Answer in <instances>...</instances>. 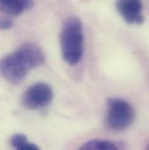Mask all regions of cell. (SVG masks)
<instances>
[{"label":"cell","instance_id":"6da1fadb","mask_svg":"<svg viewBox=\"0 0 149 150\" xmlns=\"http://www.w3.org/2000/svg\"><path fill=\"white\" fill-rule=\"evenodd\" d=\"M44 62V54L42 49L34 43H25L0 60V75L8 82L18 84L26 77L30 70Z\"/></svg>","mask_w":149,"mask_h":150},{"label":"cell","instance_id":"7a4b0ae2","mask_svg":"<svg viewBox=\"0 0 149 150\" xmlns=\"http://www.w3.org/2000/svg\"><path fill=\"white\" fill-rule=\"evenodd\" d=\"M61 52L70 66L78 64L84 54V33L80 19L72 16L66 19L60 33Z\"/></svg>","mask_w":149,"mask_h":150},{"label":"cell","instance_id":"3957f363","mask_svg":"<svg viewBox=\"0 0 149 150\" xmlns=\"http://www.w3.org/2000/svg\"><path fill=\"white\" fill-rule=\"evenodd\" d=\"M134 116V109L129 102L118 98L108 99L106 123L109 128L124 130L133 123Z\"/></svg>","mask_w":149,"mask_h":150},{"label":"cell","instance_id":"277c9868","mask_svg":"<svg viewBox=\"0 0 149 150\" xmlns=\"http://www.w3.org/2000/svg\"><path fill=\"white\" fill-rule=\"evenodd\" d=\"M53 98L52 87L45 83L39 82L33 84L24 93L22 103L25 108L35 110L45 108L48 106Z\"/></svg>","mask_w":149,"mask_h":150},{"label":"cell","instance_id":"5b68a950","mask_svg":"<svg viewBox=\"0 0 149 150\" xmlns=\"http://www.w3.org/2000/svg\"><path fill=\"white\" fill-rule=\"evenodd\" d=\"M116 9L129 25H141L144 22L143 4L141 0H117Z\"/></svg>","mask_w":149,"mask_h":150},{"label":"cell","instance_id":"8992f818","mask_svg":"<svg viewBox=\"0 0 149 150\" xmlns=\"http://www.w3.org/2000/svg\"><path fill=\"white\" fill-rule=\"evenodd\" d=\"M33 6V0H0V9L4 12L17 16L20 15Z\"/></svg>","mask_w":149,"mask_h":150},{"label":"cell","instance_id":"52a82bcc","mask_svg":"<svg viewBox=\"0 0 149 150\" xmlns=\"http://www.w3.org/2000/svg\"><path fill=\"white\" fill-rule=\"evenodd\" d=\"M95 150H119L117 146L109 141L96 140Z\"/></svg>","mask_w":149,"mask_h":150},{"label":"cell","instance_id":"ba28073f","mask_svg":"<svg viewBox=\"0 0 149 150\" xmlns=\"http://www.w3.org/2000/svg\"><path fill=\"white\" fill-rule=\"evenodd\" d=\"M26 142H27V137L23 134H16L11 138V144L15 149L18 148L19 146H21Z\"/></svg>","mask_w":149,"mask_h":150},{"label":"cell","instance_id":"9c48e42d","mask_svg":"<svg viewBox=\"0 0 149 150\" xmlns=\"http://www.w3.org/2000/svg\"><path fill=\"white\" fill-rule=\"evenodd\" d=\"M17 150H41L39 149V147L32 142H25L24 144H22L21 146H19L18 148L16 149Z\"/></svg>","mask_w":149,"mask_h":150},{"label":"cell","instance_id":"30bf717a","mask_svg":"<svg viewBox=\"0 0 149 150\" xmlns=\"http://www.w3.org/2000/svg\"><path fill=\"white\" fill-rule=\"evenodd\" d=\"M13 21L10 18H0V30H7L12 27Z\"/></svg>","mask_w":149,"mask_h":150},{"label":"cell","instance_id":"8fae6325","mask_svg":"<svg viewBox=\"0 0 149 150\" xmlns=\"http://www.w3.org/2000/svg\"><path fill=\"white\" fill-rule=\"evenodd\" d=\"M95 143L96 140L87 142L86 143L83 144L78 150H95Z\"/></svg>","mask_w":149,"mask_h":150}]
</instances>
